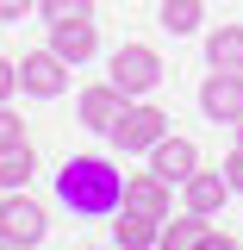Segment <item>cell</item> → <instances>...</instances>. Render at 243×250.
Wrapping results in <instances>:
<instances>
[{
  "label": "cell",
  "mask_w": 243,
  "mask_h": 250,
  "mask_svg": "<svg viewBox=\"0 0 243 250\" xmlns=\"http://www.w3.org/2000/svg\"><path fill=\"white\" fill-rule=\"evenodd\" d=\"M125 207L144 219H168L175 213V182H162V175H125Z\"/></svg>",
  "instance_id": "7"
},
{
  "label": "cell",
  "mask_w": 243,
  "mask_h": 250,
  "mask_svg": "<svg viewBox=\"0 0 243 250\" xmlns=\"http://www.w3.org/2000/svg\"><path fill=\"white\" fill-rule=\"evenodd\" d=\"M13 144H25V119L13 106H0V150H13Z\"/></svg>",
  "instance_id": "18"
},
{
  "label": "cell",
  "mask_w": 243,
  "mask_h": 250,
  "mask_svg": "<svg viewBox=\"0 0 243 250\" xmlns=\"http://www.w3.org/2000/svg\"><path fill=\"white\" fill-rule=\"evenodd\" d=\"M200 113L212 125H237L243 119V69H212L200 88Z\"/></svg>",
  "instance_id": "5"
},
{
  "label": "cell",
  "mask_w": 243,
  "mask_h": 250,
  "mask_svg": "<svg viewBox=\"0 0 243 250\" xmlns=\"http://www.w3.org/2000/svg\"><path fill=\"white\" fill-rule=\"evenodd\" d=\"M44 231H50L44 207L31 194H19V188H6V200H0V244H44Z\"/></svg>",
  "instance_id": "4"
},
{
  "label": "cell",
  "mask_w": 243,
  "mask_h": 250,
  "mask_svg": "<svg viewBox=\"0 0 243 250\" xmlns=\"http://www.w3.org/2000/svg\"><path fill=\"white\" fill-rule=\"evenodd\" d=\"M31 169H37V156H31V138L25 144H13V150H0V188H25Z\"/></svg>",
  "instance_id": "16"
},
{
  "label": "cell",
  "mask_w": 243,
  "mask_h": 250,
  "mask_svg": "<svg viewBox=\"0 0 243 250\" xmlns=\"http://www.w3.org/2000/svg\"><path fill=\"white\" fill-rule=\"evenodd\" d=\"M112 244H119V250L162 244V219H144V213H131V207H119V213H112Z\"/></svg>",
  "instance_id": "12"
},
{
  "label": "cell",
  "mask_w": 243,
  "mask_h": 250,
  "mask_svg": "<svg viewBox=\"0 0 243 250\" xmlns=\"http://www.w3.org/2000/svg\"><path fill=\"white\" fill-rule=\"evenodd\" d=\"M19 88L37 94V100H56L69 88V62L56 50H31V57H19Z\"/></svg>",
  "instance_id": "6"
},
{
  "label": "cell",
  "mask_w": 243,
  "mask_h": 250,
  "mask_svg": "<svg viewBox=\"0 0 243 250\" xmlns=\"http://www.w3.org/2000/svg\"><path fill=\"white\" fill-rule=\"evenodd\" d=\"M37 13L56 25V19H93V0H37Z\"/></svg>",
  "instance_id": "17"
},
{
  "label": "cell",
  "mask_w": 243,
  "mask_h": 250,
  "mask_svg": "<svg viewBox=\"0 0 243 250\" xmlns=\"http://www.w3.org/2000/svg\"><path fill=\"white\" fill-rule=\"evenodd\" d=\"M56 200L75 219H112L125 207V175L106 156H69L56 169Z\"/></svg>",
  "instance_id": "1"
},
{
  "label": "cell",
  "mask_w": 243,
  "mask_h": 250,
  "mask_svg": "<svg viewBox=\"0 0 243 250\" xmlns=\"http://www.w3.org/2000/svg\"><path fill=\"white\" fill-rule=\"evenodd\" d=\"M125 106H131V100H125L112 82H100V88L81 94V125H88V131H112V119H119Z\"/></svg>",
  "instance_id": "11"
},
{
  "label": "cell",
  "mask_w": 243,
  "mask_h": 250,
  "mask_svg": "<svg viewBox=\"0 0 243 250\" xmlns=\"http://www.w3.org/2000/svg\"><path fill=\"white\" fill-rule=\"evenodd\" d=\"M37 0H0V25H13V19H25Z\"/></svg>",
  "instance_id": "21"
},
{
  "label": "cell",
  "mask_w": 243,
  "mask_h": 250,
  "mask_svg": "<svg viewBox=\"0 0 243 250\" xmlns=\"http://www.w3.org/2000/svg\"><path fill=\"white\" fill-rule=\"evenodd\" d=\"M206 231H212L206 213H181L175 225L162 219V250H200V244H206Z\"/></svg>",
  "instance_id": "15"
},
{
  "label": "cell",
  "mask_w": 243,
  "mask_h": 250,
  "mask_svg": "<svg viewBox=\"0 0 243 250\" xmlns=\"http://www.w3.org/2000/svg\"><path fill=\"white\" fill-rule=\"evenodd\" d=\"M237 131H243V119H237Z\"/></svg>",
  "instance_id": "22"
},
{
  "label": "cell",
  "mask_w": 243,
  "mask_h": 250,
  "mask_svg": "<svg viewBox=\"0 0 243 250\" xmlns=\"http://www.w3.org/2000/svg\"><path fill=\"white\" fill-rule=\"evenodd\" d=\"M206 62L212 69H243V25H212L206 31Z\"/></svg>",
  "instance_id": "13"
},
{
  "label": "cell",
  "mask_w": 243,
  "mask_h": 250,
  "mask_svg": "<svg viewBox=\"0 0 243 250\" xmlns=\"http://www.w3.org/2000/svg\"><path fill=\"white\" fill-rule=\"evenodd\" d=\"M50 50H56L69 69H81V62L100 50V31H93V19H56V25H50Z\"/></svg>",
  "instance_id": "8"
},
{
  "label": "cell",
  "mask_w": 243,
  "mask_h": 250,
  "mask_svg": "<svg viewBox=\"0 0 243 250\" xmlns=\"http://www.w3.org/2000/svg\"><path fill=\"white\" fill-rule=\"evenodd\" d=\"M224 182H231V194H243V144L224 156Z\"/></svg>",
  "instance_id": "20"
},
{
  "label": "cell",
  "mask_w": 243,
  "mask_h": 250,
  "mask_svg": "<svg viewBox=\"0 0 243 250\" xmlns=\"http://www.w3.org/2000/svg\"><path fill=\"white\" fill-rule=\"evenodd\" d=\"M106 75H112V88H119L125 100H144V94H156V82H162V57H156L150 44H119L112 62H106Z\"/></svg>",
  "instance_id": "3"
},
{
  "label": "cell",
  "mask_w": 243,
  "mask_h": 250,
  "mask_svg": "<svg viewBox=\"0 0 243 250\" xmlns=\"http://www.w3.org/2000/svg\"><path fill=\"white\" fill-rule=\"evenodd\" d=\"M150 169L162 175V182H175V188H181L187 175L200 169V144H187V138H162V144L150 150Z\"/></svg>",
  "instance_id": "10"
},
{
  "label": "cell",
  "mask_w": 243,
  "mask_h": 250,
  "mask_svg": "<svg viewBox=\"0 0 243 250\" xmlns=\"http://www.w3.org/2000/svg\"><path fill=\"white\" fill-rule=\"evenodd\" d=\"M181 194H187V213H206V219H212L218 207H224L231 182H224V169H206V163H200V169L181 182Z\"/></svg>",
  "instance_id": "9"
},
{
  "label": "cell",
  "mask_w": 243,
  "mask_h": 250,
  "mask_svg": "<svg viewBox=\"0 0 243 250\" xmlns=\"http://www.w3.org/2000/svg\"><path fill=\"white\" fill-rule=\"evenodd\" d=\"M112 144H119L125 156H150L162 138H168V113L162 106H150V100H131L119 119H112V131H106Z\"/></svg>",
  "instance_id": "2"
},
{
  "label": "cell",
  "mask_w": 243,
  "mask_h": 250,
  "mask_svg": "<svg viewBox=\"0 0 243 250\" xmlns=\"http://www.w3.org/2000/svg\"><path fill=\"white\" fill-rule=\"evenodd\" d=\"M13 94H19V62H6V57H0V106H6Z\"/></svg>",
  "instance_id": "19"
},
{
  "label": "cell",
  "mask_w": 243,
  "mask_h": 250,
  "mask_svg": "<svg viewBox=\"0 0 243 250\" xmlns=\"http://www.w3.org/2000/svg\"><path fill=\"white\" fill-rule=\"evenodd\" d=\"M206 25V0H162V31L168 38H193Z\"/></svg>",
  "instance_id": "14"
}]
</instances>
